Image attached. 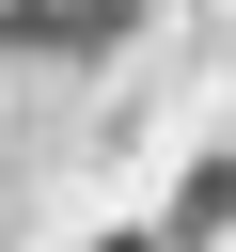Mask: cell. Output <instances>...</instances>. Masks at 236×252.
Listing matches in <instances>:
<instances>
[{
    "instance_id": "6da1fadb",
    "label": "cell",
    "mask_w": 236,
    "mask_h": 252,
    "mask_svg": "<svg viewBox=\"0 0 236 252\" xmlns=\"http://www.w3.org/2000/svg\"><path fill=\"white\" fill-rule=\"evenodd\" d=\"M126 32H142V0H0V63H94Z\"/></svg>"
},
{
    "instance_id": "3957f363",
    "label": "cell",
    "mask_w": 236,
    "mask_h": 252,
    "mask_svg": "<svg viewBox=\"0 0 236 252\" xmlns=\"http://www.w3.org/2000/svg\"><path fill=\"white\" fill-rule=\"evenodd\" d=\"M94 252H157V220H142V236H94Z\"/></svg>"
},
{
    "instance_id": "7a4b0ae2",
    "label": "cell",
    "mask_w": 236,
    "mask_h": 252,
    "mask_svg": "<svg viewBox=\"0 0 236 252\" xmlns=\"http://www.w3.org/2000/svg\"><path fill=\"white\" fill-rule=\"evenodd\" d=\"M236 220V158H189V189H173V220H157V252H205Z\"/></svg>"
}]
</instances>
